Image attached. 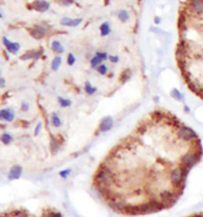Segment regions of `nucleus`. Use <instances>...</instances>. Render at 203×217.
Listing matches in <instances>:
<instances>
[{
	"label": "nucleus",
	"mask_w": 203,
	"mask_h": 217,
	"mask_svg": "<svg viewBox=\"0 0 203 217\" xmlns=\"http://www.w3.org/2000/svg\"><path fill=\"white\" fill-rule=\"evenodd\" d=\"M202 157L201 138L192 128L170 111L155 110L106 153L93 175V188L118 215L160 213L181 198Z\"/></svg>",
	"instance_id": "obj_1"
},
{
	"label": "nucleus",
	"mask_w": 203,
	"mask_h": 217,
	"mask_svg": "<svg viewBox=\"0 0 203 217\" xmlns=\"http://www.w3.org/2000/svg\"><path fill=\"white\" fill-rule=\"evenodd\" d=\"M2 43L5 45V47L7 48V51L10 53H13V54H17L18 53L19 50H20V48H21V45H20L18 42L11 41L6 37L2 38Z\"/></svg>",
	"instance_id": "obj_2"
},
{
	"label": "nucleus",
	"mask_w": 203,
	"mask_h": 217,
	"mask_svg": "<svg viewBox=\"0 0 203 217\" xmlns=\"http://www.w3.org/2000/svg\"><path fill=\"white\" fill-rule=\"evenodd\" d=\"M33 10L39 12H45L50 8V3L45 0H35L31 4Z\"/></svg>",
	"instance_id": "obj_3"
},
{
	"label": "nucleus",
	"mask_w": 203,
	"mask_h": 217,
	"mask_svg": "<svg viewBox=\"0 0 203 217\" xmlns=\"http://www.w3.org/2000/svg\"><path fill=\"white\" fill-rule=\"evenodd\" d=\"M83 22V19L82 18H78V19H70L68 17H64L60 20V24L63 26H69V27H76L79 26Z\"/></svg>",
	"instance_id": "obj_4"
},
{
	"label": "nucleus",
	"mask_w": 203,
	"mask_h": 217,
	"mask_svg": "<svg viewBox=\"0 0 203 217\" xmlns=\"http://www.w3.org/2000/svg\"><path fill=\"white\" fill-rule=\"evenodd\" d=\"M189 6L195 13H203V0H190Z\"/></svg>",
	"instance_id": "obj_5"
},
{
	"label": "nucleus",
	"mask_w": 203,
	"mask_h": 217,
	"mask_svg": "<svg viewBox=\"0 0 203 217\" xmlns=\"http://www.w3.org/2000/svg\"><path fill=\"white\" fill-rule=\"evenodd\" d=\"M14 118V111L11 109L7 108L0 110V119L2 120L7 121V122H11Z\"/></svg>",
	"instance_id": "obj_6"
},
{
	"label": "nucleus",
	"mask_w": 203,
	"mask_h": 217,
	"mask_svg": "<svg viewBox=\"0 0 203 217\" xmlns=\"http://www.w3.org/2000/svg\"><path fill=\"white\" fill-rule=\"evenodd\" d=\"M22 173V168L20 166H14L9 173L8 177L10 180L18 179Z\"/></svg>",
	"instance_id": "obj_7"
},
{
	"label": "nucleus",
	"mask_w": 203,
	"mask_h": 217,
	"mask_svg": "<svg viewBox=\"0 0 203 217\" xmlns=\"http://www.w3.org/2000/svg\"><path fill=\"white\" fill-rule=\"evenodd\" d=\"M99 30L100 34H101L102 37H106L111 33L110 25L108 21H104L103 23H102L99 27Z\"/></svg>",
	"instance_id": "obj_8"
},
{
	"label": "nucleus",
	"mask_w": 203,
	"mask_h": 217,
	"mask_svg": "<svg viewBox=\"0 0 203 217\" xmlns=\"http://www.w3.org/2000/svg\"><path fill=\"white\" fill-rule=\"evenodd\" d=\"M41 53H42L38 52V51H30V52L26 53L24 55H22L21 59L24 60V61L29 59H38L40 57Z\"/></svg>",
	"instance_id": "obj_9"
},
{
	"label": "nucleus",
	"mask_w": 203,
	"mask_h": 217,
	"mask_svg": "<svg viewBox=\"0 0 203 217\" xmlns=\"http://www.w3.org/2000/svg\"><path fill=\"white\" fill-rule=\"evenodd\" d=\"M131 76H132V70L130 69H125V70H123L122 73H121L120 81L122 84H125L129 80Z\"/></svg>",
	"instance_id": "obj_10"
},
{
	"label": "nucleus",
	"mask_w": 203,
	"mask_h": 217,
	"mask_svg": "<svg viewBox=\"0 0 203 217\" xmlns=\"http://www.w3.org/2000/svg\"><path fill=\"white\" fill-rule=\"evenodd\" d=\"M117 16H118V19L121 22H126L129 19V12L126 10H120L118 12Z\"/></svg>",
	"instance_id": "obj_11"
},
{
	"label": "nucleus",
	"mask_w": 203,
	"mask_h": 217,
	"mask_svg": "<svg viewBox=\"0 0 203 217\" xmlns=\"http://www.w3.org/2000/svg\"><path fill=\"white\" fill-rule=\"evenodd\" d=\"M84 91L86 92V93H88V95H94L95 92L98 91L97 87H95L93 86L91 84H90V81H86L85 84H84Z\"/></svg>",
	"instance_id": "obj_12"
},
{
	"label": "nucleus",
	"mask_w": 203,
	"mask_h": 217,
	"mask_svg": "<svg viewBox=\"0 0 203 217\" xmlns=\"http://www.w3.org/2000/svg\"><path fill=\"white\" fill-rule=\"evenodd\" d=\"M52 50L57 53H63L64 52V48L59 41H53L52 43Z\"/></svg>",
	"instance_id": "obj_13"
},
{
	"label": "nucleus",
	"mask_w": 203,
	"mask_h": 217,
	"mask_svg": "<svg viewBox=\"0 0 203 217\" xmlns=\"http://www.w3.org/2000/svg\"><path fill=\"white\" fill-rule=\"evenodd\" d=\"M31 34L36 38H41L45 34V30L40 26H36L35 29L32 30Z\"/></svg>",
	"instance_id": "obj_14"
},
{
	"label": "nucleus",
	"mask_w": 203,
	"mask_h": 217,
	"mask_svg": "<svg viewBox=\"0 0 203 217\" xmlns=\"http://www.w3.org/2000/svg\"><path fill=\"white\" fill-rule=\"evenodd\" d=\"M62 63V58L60 56H57V57H54V59L52 60V64H51V67H52V69L53 71H57L59 68L60 67Z\"/></svg>",
	"instance_id": "obj_15"
},
{
	"label": "nucleus",
	"mask_w": 203,
	"mask_h": 217,
	"mask_svg": "<svg viewBox=\"0 0 203 217\" xmlns=\"http://www.w3.org/2000/svg\"><path fill=\"white\" fill-rule=\"evenodd\" d=\"M171 96L174 99H177V100H179V101L184 99V95L182 94L181 92H179L177 88H173L171 91Z\"/></svg>",
	"instance_id": "obj_16"
},
{
	"label": "nucleus",
	"mask_w": 203,
	"mask_h": 217,
	"mask_svg": "<svg viewBox=\"0 0 203 217\" xmlns=\"http://www.w3.org/2000/svg\"><path fill=\"white\" fill-rule=\"evenodd\" d=\"M50 146H51V151H52V153H56L57 151L59 150L60 143L58 142V141H57V138H52V140H51Z\"/></svg>",
	"instance_id": "obj_17"
},
{
	"label": "nucleus",
	"mask_w": 203,
	"mask_h": 217,
	"mask_svg": "<svg viewBox=\"0 0 203 217\" xmlns=\"http://www.w3.org/2000/svg\"><path fill=\"white\" fill-rule=\"evenodd\" d=\"M102 63V61L100 58H99L96 55H95L90 61V66H91L92 69H96V68H97L99 64H101Z\"/></svg>",
	"instance_id": "obj_18"
},
{
	"label": "nucleus",
	"mask_w": 203,
	"mask_h": 217,
	"mask_svg": "<svg viewBox=\"0 0 203 217\" xmlns=\"http://www.w3.org/2000/svg\"><path fill=\"white\" fill-rule=\"evenodd\" d=\"M58 101L62 107H68L71 106V101L69 99H65L63 97H59L58 98Z\"/></svg>",
	"instance_id": "obj_19"
},
{
	"label": "nucleus",
	"mask_w": 203,
	"mask_h": 217,
	"mask_svg": "<svg viewBox=\"0 0 203 217\" xmlns=\"http://www.w3.org/2000/svg\"><path fill=\"white\" fill-rule=\"evenodd\" d=\"M96 70H97V72L99 73L100 75L105 76L108 73V67L106 66V64H101L96 68Z\"/></svg>",
	"instance_id": "obj_20"
},
{
	"label": "nucleus",
	"mask_w": 203,
	"mask_h": 217,
	"mask_svg": "<svg viewBox=\"0 0 203 217\" xmlns=\"http://www.w3.org/2000/svg\"><path fill=\"white\" fill-rule=\"evenodd\" d=\"M52 125L56 127H59L61 125V121H60V118H59L58 115L56 113H53L52 116Z\"/></svg>",
	"instance_id": "obj_21"
},
{
	"label": "nucleus",
	"mask_w": 203,
	"mask_h": 217,
	"mask_svg": "<svg viewBox=\"0 0 203 217\" xmlns=\"http://www.w3.org/2000/svg\"><path fill=\"white\" fill-rule=\"evenodd\" d=\"M95 55H96L99 58H100L102 61H107V60H108L109 54L106 52H100V51H98V52H96Z\"/></svg>",
	"instance_id": "obj_22"
},
{
	"label": "nucleus",
	"mask_w": 203,
	"mask_h": 217,
	"mask_svg": "<svg viewBox=\"0 0 203 217\" xmlns=\"http://www.w3.org/2000/svg\"><path fill=\"white\" fill-rule=\"evenodd\" d=\"M1 141H2L4 144H9L10 141L12 140V137L9 134H4L1 136Z\"/></svg>",
	"instance_id": "obj_23"
},
{
	"label": "nucleus",
	"mask_w": 203,
	"mask_h": 217,
	"mask_svg": "<svg viewBox=\"0 0 203 217\" xmlns=\"http://www.w3.org/2000/svg\"><path fill=\"white\" fill-rule=\"evenodd\" d=\"M76 57L74 56L72 53H68V59H67V62H68V64L70 65V66H72L75 63H76Z\"/></svg>",
	"instance_id": "obj_24"
},
{
	"label": "nucleus",
	"mask_w": 203,
	"mask_h": 217,
	"mask_svg": "<svg viewBox=\"0 0 203 217\" xmlns=\"http://www.w3.org/2000/svg\"><path fill=\"white\" fill-rule=\"evenodd\" d=\"M108 60L113 64H117L119 61V57L117 55H109Z\"/></svg>",
	"instance_id": "obj_25"
},
{
	"label": "nucleus",
	"mask_w": 203,
	"mask_h": 217,
	"mask_svg": "<svg viewBox=\"0 0 203 217\" xmlns=\"http://www.w3.org/2000/svg\"><path fill=\"white\" fill-rule=\"evenodd\" d=\"M44 217H62V216L59 213H55V212H50L46 213Z\"/></svg>",
	"instance_id": "obj_26"
},
{
	"label": "nucleus",
	"mask_w": 203,
	"mask_h": 217,
	"mask_svg": "<svg viewBox=\"0 0 203 217\" xmlns=\"http://www.w3.org/2000/svg\"><path fill=\"white\" fill-rule=\"evenodd\" d=\"M21 111H27L29 109V103L26 101H23L22 102V104H21Z\"/></svg>",
	"instance_id": "obj_27"
},
{
	"label": "nucleus",
	"mask_w": 203,
	"mask_h": 217,
	"mask_svg": "<svg viewBox=\"0 0 203 217\" xmlns=\"http://www.w3.org/2000/svg\"><path fill=\"white\" fill-rule=\"evenodd\" d=\"M40 129H41V123H39L38 125H37V127H36L35 131H34V135H38V134H39V132H40Z\"/></svg>",
	"instance_id": "obj_28"
},
{
	"label": "nucleus",
	"mask_w": 203,
	"mask_h": 217,
	"mask_svg": "<svg viewBox=\"0 0 203 217\" xmlns=\"http://www.w3.org/2000/svg\"><path fill=\"white\" fill-rule=\"evenodd\" d=\"M187 217H203V212L193 213V214L188 216H187Z\"/></svg>",
	"instance_id": "obj_29"
},
{
	"label": "nucleus",
	"mask_w": 203,
	"mask_h": 217,
	"mask_svg": "<svg viewBox=\"0 0 203 217\" xmlns=\"http://www.w3.org/2000/svg\"><path fill=\"white\" fill-rule=\"evenodd\" d=\"M68 173H69V170H64V171H61V172L60 173V175L62 177L65 178V177L68 175Z\"/></svg>",
	"instance_id": "obj_30"
},
{
	"label": "nucleus",
	"mask_w": 203,
	"mask_h": 217,
	"mask_svg": "<svg viewBox=\"0 0 203 217\" xmlns=\"http://www.w3.org/2000/svg\"><path fill=\"white\" fill-rule=\"evenodd\" d=\"M6 85V80L3 77H0V88L5 87Z\"/></svg>",
	"instance_id": "obj_31"
},
{
	"label": "nucleus",
	"mask_w": 203,
	"mask_h": 217,
	"mask_svg": "<svg viewBox=\"0 0 203 217\" xmlns=\"http://www.w3.org/2000/svg\"><path fill=\"white\" fill-rule=\"evenodd\" d=\"M161 21H162V19H161L160 17L156 16V17H155V19H154V21H155V23L157 24V25L160 24Z\"/></svg>",
	"instance_id": "obj_32"
},
{
	"label": "nucleus",
	"mask_w": 203,
	"mask_h": 217,
	"mask_svg": "<svg viewBox=\"0 0 203 217\" xmlns=\"http://www.w3.org/2000/svg\"><path fill=\"white\" fill-rule=\"evenodd\" d=\"M63 2L65 5H70L73 3L74 0H63Z\"/></svg>",
	"instance_id": "obj_33"
},
{
	"label": "nucleus",
	"mask_w": 203,
	"mask_h": 217,
	"mask_svg": "<svg viewBox=\"0 0 203 217\" xmlns=\"http://www.w3.org/2000/svg\"><path fill=\"white\" fill-rule=\"evenodd\" d=\"M0 217H9V215L7 213H2L0 214Z\"/></svg>",
	"instance_id": "obj_34"
},
{
	"label": "nucleus",
	"mask_w": 203,
	"mask_h": 217,
	"mask_svg": "<svg viewBox=\"0 0 203 217\" xmlns=\"http://www.w3.org/2000/svg\"><path fill=\"white\" fill-rule=\"evenodd\" d=\"M1 18H2V14L0 13V19H1Z\"/></svg>",
	"instance_id": "obj_35"
},
{
	"label": "nucleus",
	"mask_w": 203,
	"mask_h": 217,
	"mask_svg": "<svg viewBox=\"0 0 203 217\" xmlns=\"http://www.w3.org/2000/svg\"><path fill=\"white\" fill-rule=\"evenodd\" d=\"M1 74H2V70L0 69V76H1Z\"/></svg>",
	"instance_id": "obj_36"
}]
</instances>
